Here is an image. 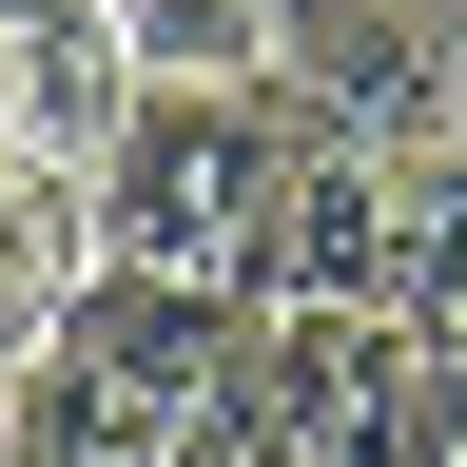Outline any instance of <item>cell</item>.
Listing matches in <instances>:
<instances>
[{
  "label": "cell",
  "mask_w": 467,
  "mask_h": 467,
  "mask_svg": "<svg viewBox=\"0 0 467 467\" xmlns=\"http://www.w3.org/2000/svg\"><path fill=\"white\" fill-rule=\"evenodd\" d=\"M273 195H292V98H137L98 156L117 273H195V292L273 273Z\"/></svg>",
  "instance_id": "1"
},
{
  "label": "cell",
  "mask_w": 467,
  "mask_h": 467,
  "mask_svg": "<svg viewBox=\"0 0 467 467\" xmlns=\"http://www.w3.org/2000/svg\"><path fill=\"white\" fill-rule=\"evenodd\" d=\"M448 39L467 0H292V58L273 98L312 137H370V156H429V98H448Z\"/></svg>",
  "instance_id": "2"
},
{
  "label": "cell",
  "mask_w": 467,
  "mask_h": 467,
  "mask_svg": "<svg viewBox=\"0 0 467 467\" xmlns=\"http://www.w3.org/2000/svg\"><path fill=\"white\" fill-rule=\"evenodd\" d=\"M389 273H409V156L312 137V117H292V195H273V273H254V312H389Z\"/></svg>",
  "instance_id": "3"
},
{
  "label": "cell",
  "mask_w": 467,
  "mask_h": 467,
  "mask_svg": "<svg viewBox=\"0 0 467 467\" xmlns=\"http://www.w3.org/2000/svg\"><path fill=\"white\" fill-rule=\"evenodd\" d=\"M117 273V214H98V156H20L0 175V370L58 350V312Z\"/></svg>",
  "instance_id": "4"
},
{
  "label": "cell",
  "mask_w": 467,
  "mask_h": 467,
  "mask_svg": "<svg viewBox=\"0 0 467 467\" xmlns=\"http://www.w3.org/2000/svg\"><path fill=\"white\" fill-rule=\"evenodd\" d=\"M389 350H409V312H254V429L273 448H350Z\"/></svg>",
  "instance_id": "5"
},
{
  "label": "cell",
  "mask_w": 467,
  "mask_h": 467,
  "mask_svg": "<svg viewBox=\"0 0 467 467\" xmlns=\"http://www.w3.org/2000/svg\"><path fill=\"white\" fill-rule=\"evenodd\" d=\"M98 39H117L137 98H273L292 0H98Z\"/></svg>",
  "instance_id": "6"
},
{
  "label": "cell",
  "mask_w": 467,
  "mask_h": 467,
  "mask_svg": "<svg viewBox=\"0 0 467 467\" xmlns=\"http://www.w3.org/2000/svg\"><path fill=\"white\" fill-rule=\"evenodd\" d=\"M0 467H175V448H156V429H137L98 370L20 350V370H0Z\"/></svg>",
  "instance_id": "7"
},
{
  "label": "cell",
  "mask_w": 467,
  "mask_h": 467,
  "mask_svg": "<svg viewBox=\"0 0 467 467\" xmlns=\"http://www.w3.org/2000/svg\"><path fill=\"white\" fill-rule=\"evenodd\" d=\"M312 467H467V389L429 350H389V389L350 409V448H312Z\"/></svg>",
  "instance_id": "8"
},
{
  "label": "cell",
  "mask_w": 467,
  "mask_h": 467,
  "mask_svg": "<svg viewBox=\"0 0 467 467\" xmlns=\"http://www.w3.org/2000/svg\"><path fill=\"white\" fill-rule=\"evenodd\" d=\"M409 350H429V370H448V389H467V312H448V331H409Z\"/></svg>",
  "instance_id": "9"
},
{
  "label": "cell",
  "mask_w": 467,
  "mask_h": 467,
  "mask_svg": "<svg viewBox=\"0 0 467 467\" xmlns=\"http://www.w3.org/2000/svg\"><path fill=\"white\" fill-rule=\"evenodd\" d=\"M254 467H312V448H254Z\"/></svg>",
  "instance_id": "10"
}]
</instances>
